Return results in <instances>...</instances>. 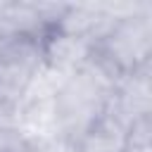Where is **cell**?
<instances>
[{
	"label": "cell",
	"instance_id": "1",
	"mask_svg": "<svg viewBox=\"0 0 152 152\" xmlns=\"http://www.w3.org/2000/svg\"><path fill=\"white\" fill-rule=\"evenodd\" d=\"M109 100V90L95 83L88 74L76 71L64 78L55 95L57 135L78 142L86 131L102 116Z\"/></svg>",
	"mask_w": 152,
	"mask_h": 152
},
{
	"label": "cell",
	"instance_id": "2",
	"mask_svg": "<svg viewBox=\"0 0 152 152\" xmlns=\"http://www.w3.org/2000/svg\"><path fill=\"white\" fill-rule=\"evenodd\" d=\"M109 62L121 71L131 74L142 64L152 62V10L119 19L112 31L95 45Z\"/></svg>",
	"mask_w": 152,
	"mask_h": 152
},
{
	"label": "cell",
	"instance_id": "3",
	"mask_svg": "<svg viewBox=\"0 0 152 152\" xmlns=\"http://www.w3.org/2000/svg\"><path fill=\"white\" fill-rule=\"evenodd\" d=\"M90 50H93V45L88 40L76 38V36H66L57 28H52L43 38V62L64 76L76 74L86 64Z\"/></svg>",
	"mask_w": 152,
	"mask_h": 152
},
{
	"label": "cell",
	"instance_id": "4",
	"mask_svg": "<svg viewBox=\"0 0 152 152\" xmlns=\"http://www.w3.org/2000/svg\"><path fill=\"white\" fill-rule=\"evenodd\" d=\"M0 62L24 69L28 74H36L45 62H43V38L28 36V33H17L7 31L0 36Z\"/></svg>",
	"mask_w": 152,
	"mask_h": 152
},
{
	"label": "cell",
	"instance_id": "5",
	"mask_svg": "<svg viewBox=\"0 0 152 152\" xmlns=\"http://www.w3.org/2000/svg\"><path fill=\"white\" fill-rule=\"evenodd\" d=\"M124 147H126V128L104 112L76 142L78 152H124Z\"/></svg>",
	"mask_w": 152,
	"mask_h": 152
},
{
	"label": "cell",
	"instance_id": "6",
	"mask_svg": "<svg viewBox=\"0 0 152 152\" xmlns=\"http://www.w3.org/2000/svg\"><path fill=\"white\" fill-rule=\"evenodd\" d=\"M126 147H152V114L133 119L126 126Z\"/></svg>",
	"mask_w": 152,
	"mask_h": 152
},
{
	"label": "cell",
	"instance_id": "7",
	"mask_svg": "<svg viewBox=\"0 0 152 152\" xmlns=\"http://www.w3.org/2000/svg\"><path fill=\"white\" fill-rule=\"evenodd\" d=\"M0 152H28V138L19 126L0 128Z\"/></svg>",
	"mask_w": 152,
	"mask_h": 152
},
{
	"label": "cell",
	"instance_id": "8",
	"mask_svg": "<svg viewBox=\"0 0 152 152\" xmlns=\"http://www.w3.org/2000/svg\"><path fill=\"white\" fill-rule=\"evenodd\" d=\"M40 145L43 152H78L76 150V142L69 140V138H62V135H55L50 140H43V142H36Z\"/></svg>",
	"mask_w": 152,
	"mask_h": 152
},
{
	"label": "cell",
	"instance_id": "9",
	"mask_svg": "<svg viewBox=\"0 0 152 152\" xmlns=\"http://www.w3.org/2000/svg\"><path fill=\"white\" fill-rule=\"evenodd\" d=\"M7 126H19L17 124V104L0 102V128H7Z\"/></svg>",
	"mask_w": 152,
	"mask_h": 152
},
{
	"label": "cell",
	"instance_id": "10",
	"mask_svg": "<svg viewBox=\"0 0 152 152\" xmlns=\"http://www.w3.org/2000/svg\"><path fill=\"white\" fill-rule=\"evenodd\" d=\"M28 152H43V150H40V145H36V142H28Z\"/></svg>",
	"mask_w": 152,
	"mask_h": 152
}]
</instances>
